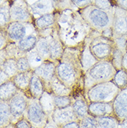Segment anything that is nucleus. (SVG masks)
<instances>
[{
	"label": "nucleus",
	"instance_id": "19",
	"mask_svg": "<svg viewBox=\"0 0 127 128\" xmlns=\"http://www.w3.org/2000/svg\"><path fill=\"white\" fill-rule=\"evenodd\" d=\"M122 14V11L117 9L113 18L112 28L114 36L117 38L123 37L127 34V18Z\"/></svg>",
	"mask_w": 127,
	"mask_h": 128
},
{
	"label": "nucleus",
	"instance_id": "8",
	"mask_svg": "<svg viewBox=\"0 0 127 128\" xmlns=\"http://www.w3.org/2000/svg\"><path fill=\"white\" fill-rule=\"evenodd\" d=\"M3 30L6 34L9 42H17L26 36L38 31L34 24L22 22H10Z\"/></svg>",
	"mask_w": 127,
	"mask_h": 128
},
{
	"label": "nucleus",
	"instance_id": "33",
	"mask_svg": "<svg viewBox=\"0 0 127 128\" xmlns=\"http://www.w3.org/2000/svg\"><path fill=\"white\" fill-rule=\"evenodd\" d=\"M4 50H6L7 56L8 58H13L17 59L19 58L26 56V52L21 50L16 42H10L6 47L4 48Z\"/></svg>",
	"mask_w": 127,
	"mask_h": 128
},
{
	"label": "nucleus",
	"instance_id": "2",
	"mask_svg": "<svg viewBox=\"0 0 127 128\" xmlns=\"http://www.w3.org/2000/svg\"><path fill=\"white\" fill-rule=\"evenodd\" d=\"M81 52V48H65L56 68V76L73 91L81 82L83 83Z\"/></svg>",
	"mask_w": 127,
	"mask_h": 128
},
{
	"label": "nucleus",
	"instance_id": "5",
	"mask_svg": "<svg viewBox=\"0 0 127 128\" xmlns=\"http://www.w3.org/2000/svg\"><path fill=\"white\" fill-rule=\"evenodd\" d=\"M120 88L113 81L96 84L86 93L89 102H113L119 94Z\"/></svg>",
	"mask_w": 127,
	"mask_h": 128
},
{
	"label": "nucleus",
	"instance_id": "22",
	"mask_svg": "<svg viewBox=\"0 0 127 128\" xmlns=\"http://www.w3.org/2000/svg\"><path fill=\"white\" fill-rule=\"evenodd\" d=\"M33 24L38 31L53 28L56 24V15L52 13L40 16L34 20Z\"/></svg>",
	"mask_w": 127,
	"mask_h": 128
},
{
	"label": "nucleus",
	"instance_id": "44",
	"mask_svg": "<svg viewBox=\"0 0 127 128\" xmlns=\"http://www.w3.org/2000/svg\"><path fill=\"white\" fill-rule=\"evenodd\" d=\"M59 128H80L79 120L70 122L69 123H67V124H65V125H62Z\"/></svg>",
	"mask_w": 127,
	"mask_h": 128
},
{
	"label": "nucleus",
	"instance_id": "53",
	"mask_svg": "<svg viewBox=\"0 0 127 128\" xmlns=\"http://www.w3.org/2000/svg\"><path fill=\"white\" fill-rule=\"evenodd\" d=\"M118 3L120 4V3H121V2H122L125 1V0H118Z\"/></svg>",
	"mask_w": 127,
	"mask_h": 128
},
{
	"label": "nucleus",
	"instance_id": "50",
	"mask_svg": "<svg viewBox=\"0 0 127 128\" xmlns=\"http://www.w3.org/2000/svg\"><path fill=\"white\" fill-rule=\"evenodd\" d=\"M120 4L121 5V6H122L124 8L127 9V0H125L124 2H121V3H120Z\"/></svg>",
	"mask_w": 127,
	"mask_h": 128
},
{
	"label": "nucleus",
	"instance_id": "17",
	"mask_svg": "<svg viewBox=\"0 0 127 128\" xmlns=\"http://www.w3.org/2000/svg\"><path fill=\"white\" fill-rule=\"evenodd\" d=\"M32 16H38V17L54 13L56 6L53 0H38L35 3L29 6Z\"/></svg>",
	"mask_w": 127,
	"mask_h": 128
},
{
	"label": "nucleus",
	"instance_id": "39",
	"mask_svg": "<svg viewBox=\"0 0 127 128\" xmlns=\"http://www.w3.org/2000/svg\"><path fill=\"white\" fill-rule=\"evenodd\" d=\"M94 5L104 10L109 11L114 4H113L111 0H95Z\"/></svg>",
	"mask_w": 127,
	"mask_h": 128
},
{
	"label": "nucleus",
	"instance_id": "40",
	"mask_svg": "<svg viewBox=\"0 0 127 128\" xmlns=\"http://www.w3.org/2000/svg\"><path fill=\"white\" fill-rule=\"evenodd\" d=\"M71 2L74 5V6L78 8L79 10L94 4L95 0H71Z\"/></svg>",
	"mask_w": 127,
	"mask_h": 128
},
{
	"label": "nucleus",
	"instance_id": "7",
	"mask_svg": "<svg viewBox=\"0 0 127 128\" xmlns=\"http://www.w3.org/2000/svg\"><path fill=\"white\" fill-rule=\"evenodd\" d=\"M24 117L36 128H45L49 118L42 109L39 99L31 97H29L28 106Z\"/></svg>",
	"mask_w": 127,
	"mask_h": 128
},
{
	"label": "nucleus",
	"instance_id": "26",
	"mask_svg": "<svg viewBox=\"0 0 127 128\" xmlns=\"http://www.w3.org/2000/svg\"><path fill=\"white\" fill-rule=\"evenodd\" d=\"M38 38H39V34H38V32L37 31L33 34L26 36L25 38H24L16 43L21 50L25 52H28L35 48Z\"/></svg>",
	"mask_w": 127,
	"mask_h": 128
},
{
	"label": "nucleus",
	"instance_id": "32",
	"mask_svg": "<svg viewBox=\"0 0 127 128\" xmlns=\"http://www.w3.org/2000/svg\"><path fill=\"white\" fill-rule=\"evenodd\" d=\"M26 56L29 61V65L31 66L32 70H34L35 68L40 66L43 63V61H45L43 59V58L42 57L40 54L37 52V50H35V48L31 50V51L26 52Z\"/></svg>",
	"mask_w": 127,
	"mask_h": 128
},
{
	"label": "nucleus",
	"instance_id": "3",
	"mask_svg": "<svg viewBox=\"0 0 127 128\" xmlns=\"http://www.w3.org/2000/svg\"><path fill=\"white\" fill-rule=\"evenodd\" d=\"M116 73L111 61H100L86 71L83 75L84 92L94 86L96 84L111 81Z\"/></svg>",
	"mask_w": 127,
	"mask_h": 128
},
{
	"label": "nucleus",
	"instance_id": "42",
	"mask_svg": "<svg viewBox=\"0 0 127 128\" xmlns=\"http://www.w3.org/2000/svg\"><path fill=\"white\" fill-rule=\"evenodd\" d=\"M32 127L33 126L30 123V122L27 119H26L24 117L20 119L15 124V128H32Z\"/></svg>",
	"mask_w": 127,
	"mask_h": 128
},
{
	"label": "nucleus",
	"instance_id": "4",
	"mask_svg": "<svg viewBox=\"0 0 127 128\" xmlns=\"http://www.w3.org/2000/svg\"><path fill=\"white\" fill-rule=\"evenodd\" d=\"M79 12L93 30L102 32L112 27L113 19L111 18L109 11L99 8L94 4L79 9Z\"/></svg>",
	"mask_w": 127,
	"mask_h": 128
},
{
	"label": "nucleus",
	"instance_id": "51",
	"mask_svg": "<svg viewBox=\"0 0 127 128\" xmlns=\"http://www.w3.org/2000/svg\"><path fill=\"white\" fill-rule=\"evenodd\" d=\"M26 2L28 4L29 6H31V4H33V3H35L36 2H38V0H25Z\"/></svg>",
	"mask_w": 127,
	"mask_h": 128
},
{
	"label": "nucleus",
	"instance_id": "20",
	"mask_svg": "<svg viewBox=\"0 0 127 128\" xmlns=\"http://www.w3.org/2000/svg\"><path fill=\"white\" fill-rule=\"evenodd\" d=\"M45 90L44 83L42 82L41 79L33 72L29 85V91L26 94L28 97L40 99Z\"/></svg>",
	"mask_w": 127,
	"mask_h": 128
},
{
	"label": "nucleus",
	"instance_id": "24",
	"mask_svg": "<svg viewBox=\"0 0 127 128\" xmlns=\"http://www.w3.org/2000/svg\"><path fill=\"white\" fill-rule=\"evenodd\" d=\"M39 100L45 114L49 116V118H51L52 114L56 109L54 94L49 91L45 90Z\"/></svg>",
	"mask_w": 127,
	"mask_h": 128
},
{
	"label": "nucleus",
	"instance_id": "10",
	"mask_svg": "<svg viewBox=\"0 0 127 128\" xmlns=\"http://www.w3.org/2000/svg\"><path fill=\"white\" fill-rule=\"evenodd\" d=\"M10 20L11 22L34 23L31 10L25 0H14L10 5Z\"/></svg>",
	"mask_w": 127,
	"mask_h": 128
},
{
	"label": "nucleus",
	"instance_id": "6",
	"mask_svg": "<svg viewBox=\"0 0 127 128\" xmlns=\"http://www.w3.org/2000/svg\"><path fill=\"white\" fill-rule=\"evenodd\" d=\"M111 40L102 36L101 32L92 31V40L90 48L94 56L99 61L111 60L113 48Z\"/></svg>",
	"mask_w": 127,
	"mask_h": 128
},
{
	"label": "nucleus",
	"instance_id": "43",
	"mask_svg": "<svg viewBox=\"0 0 127 128\" xmlns=\"http://www.w3.org/2000/svg\"><path fill=\"white\" fill-rule=\"evenodd\" d=\"M101 34H102V36H104L106 38L110 39L112 37L114 36V34H113V28L112 27H110V28H108V29H106L104 31H102L101 32Z\"/></svg>",
	"mask_w": 127,
	"mask_h": 128
},
{
	"label": "nucleus",
	"instance_id": "37",
	"mask_svg": "<svg viewBox=\"0 0 127 128\" xmlns=\"http://www.w3.org/2000/svg\"><path fill=\"white\" fill-rule=\"evenodd\" d=\"M111 61L115 69H118V70H121V68L122 66V62H123V56H122V52L117 47H114L113 48Z\"/></svg>",
	"mask_w": 127,
	"mask_h": 128
},
{
	"label": "nucleus",
	"instance_id": "1",
	"mask_svg": "<svg viewBox=\"0 0 127 128\" xmlns=\"http://www.w3.org/2000/svg\"><path fill=\"white\" fill-rule=\"evenodd\" d=\"M55 27L65 48H82L92 29L73 9L63 10L58 18L56 16Z\"/></svg>",
	"mask_w": 127,
	"mask_h": 128
},
{
	"label": "nucleus",
	"instance_id": "9",
	"mask_svg": "<svg viewBox=\"0 0 127 128\" xmlns=\"http://www.w3.org/2000/svg\"><path fill=\"white\" fill-rule=\"evenodd\" d=\"M28 102L29 97L26 93L19 90L8 101L12 114L11 123L15 125L18 120L24 118L28 106Z\"/></svg>",
	"mask_w": 127,
	"mask_h": 128
},
{
	"label": "nucleus",
	"instance_id": "54",
	"mask_svg": "<svg viewBox=\"0 0 127 128\" xmlns=\"http://www.w3.org/2000/svg\"><path fill=\"white\" fill-rule=\"evenodd\" d=\"M32 128H35V127H32Z\"/></svg>",
	"mask_w": 127,
	"mask_h": 128
},
{
	"label": "nucleus",
	"instance_id": "18",
	"mask_svg": "<svg viewBox=\"0 0 127 128\" xmlns=\"http://www.w3.org/2000/svg\"><path fill=\"white\" fill-rule=\"evenodd\" d=\"M89 114L96 118L113 115L114 111L113 103L101 102H89Z\"/></svg>",
	"mask_w": 127,
	"mask_h": 128
},
{
	"label": "nucleus",
	"instance_id": "28",
	"mask_svg": "<svg viewBox=\"0 0 127 128\" xmlns=\"http://www.w3.org/2000/svg\"><path fill=\"white\" fill-rule=\"evenodd\" d=\"M10 5L9 0H1L0 4V27L1 29L6 28L11 20H10Z\"/></svg>",
	"mask_w": 127,
	"mask_h": 128
},
{
	"label": "nucleus",
	"instance_id": "47",
	"mask_svg": "<svg viewBox=\"0 0 127 128\" xmlns=\"http://www.w3.org/2000/svg\"><path fill=\"white\" fill-rule=\"evenodd\" d=\"M44 128H59V127L54 122V120L51 118H49L47 125H45V127Z\"/></svg>",
	"mask_w": 127,
	"mask_h": 128
},
{
	"label": "nucleus",
	"instance_id": "45",
	"mask_svg": "<svg viewBox=\"0 0 127 128\" xmlns=\"http://www.w3.org/2000/svg\"><path fill=\"white\" fill-rule=\"evenodd\" d=\"M10 80V77L2 70L0 69V84L5 83Z\"/></svg>",
	"mask_w": 127,
	"mask_h": 128
},
{
	"label": "nucleus",
	"instance_id": "27",
	"mask_svg": "<svg viewBox=\"0 0 127 128\" xmlns=\"http://www.w3.org/2000/svg\"><path fill=\"white\" fill-rule=\"evenodd\" d=\"M12 114L8 101L0 100V128H3L11 123Z\"/></svg>",
	"mask_w": 127,
	"mask_h": 128
},
{
	"label": "nucleus",
	"instance_id": "52",
	"mask_svg": "<svg viewBox=\"0 0 127 128\" xmlns=\"http://www.w3.org/2000/svg\"><path fill=\"white\" fill-rule=\"evenodd\" d=\"M62 1H63V0H53L54 4H55V6H56V7L58 6V5Z\"/></svg>",
	"mask_w": 127,
	"mask_h": 128
},
{
	"label": "nucleus",
	"instance_id": "29",
	"mask_svg": "<svg viewBox=\"0 0 127 128\" xmlns=\"http://www.w3.org/2000/svg\"><path fill=\"white\" fill-rule=\"evenodd\" d=\"M35 48L45 61L46 60H51V61L49 42V39L47 38L39 36L38 42H37V44L35 45Z\"/></svg>",
	"mask_w": 127,
	"mask_h": 128
},
{
	"label": "nucleus",
	"instance_id": "23",
	"mask_svg": "<svg viewBox=\"0 0 127 128\" xmlns=\"http://www.w3.org/2000/svg\"><path fill=\"white\" fill-rule=\"evenodd\" d=\"M49 91L54 96H71L73 93L72 89L67 87L56 76L51 81Z\"/></svg>",
	"mask_w": 127,
	"mask_h": 128
},
{
	"label": "nucleus",
	"instance_id": "11",
	"mask_svg": "<svg viewBox=\"0 0 127 128\" xmlns=\"http://www.w3.org/2000/svg\"><path fill=\"white\" fill-rule=\"evenodd\" d=\"M56 65L57 64L53 61L46 60L43 61L40 66L33 70L37 76L41 79L45 85V90L47 91H49L51 81L56 76Z\"/></svg>",
	"mask_w": 127,
	"mask_h": 128
},
{
	"label": "nucleus",
	"instance_id": "55",
	"mask_svg": "<svg viewBox=\"0 0 127 128\" xmlns=\"http://www.w3.org/2000/svg\"><path fill=\"white\" fill-rule=\"evenodd\" d=\"M13 1H14V0H13Z\"/></svg>",
	"mask_w": 127,
	"mask_h": 128
},
{
	"label": "nucleus",
	"instance_id": "16",
	"mask_svg": "<svg viewBox=\"0 0 127 128\" xmlns=\"http://www.w3.org/2000/svg\"><path fill=\"white\" fill-rule=\"evenodd\" d=\"M72 106L79 120L86 117L89 114V102L86 97L81 93H79L72 97Z\"/></svg>",
	"mask_w": 127,
	"mask_h": 128
},
{
	"label": "nucleus",
	"instance_id": "41",
	"mask_svg": "<svg viewBox=\"0 0 127 128\" xmlns=\"http://www.w3.org/2000/svg\"><path fill=\"white\" fill-rule=\"evenodd\" d=\"M8 39L7 37L6 34L3 29H1L0 32V50H3L8 44Z\"/></svg>",
	"mask_w": 127,
	"mask_h": 128
},
{
	"label": "nucleus",
	"instance_id": "35",
	"mask_svg": "<svg viewBox=\"0 0 127 128\" xmlns=\"http://www.w3.org/2000/svg\"><path fill=\"white\" fill-rule=\"evenodd\" d=\"M80 128H99L97 118L88 114L79 120Z\"/></svg>",
	"mask_w": 127,
	"mask_h": 128
},
{
	"label": "nucleus",
	"instance_id": "21",
	"mask_svg": "<svg viewBox=\"0 0 127 128\" xmlns=\"http://www.w3.org/2000/svg\"><path fill=\"white\" fill-rule=\"evenodd\" d=\"M33 74V70L18 72L11 80H13V82L15 84L18 90L27 93L29 91V85Z\"/></svg>",
	"mask_w": 127,
	"mask_h": 128
},
{
	"label": "nucleus",
	"instance_id": "49",
	"mask_svg": "<svg viewBox=\"0 0 127 128\" xmlns=\"http://www.w3.org/2000/svg\"><path fill=\"white\" fill-rule=\"evenodd\" d=\"M122 66L127 69V52L123 57V62H122Z\"/></svg>",
	"mask_w": 127,
	"mask_h": 128
},
{
	"label": "nucleus",
	"instance_id": "30",
	"mask_svg": "<svg viewBox=\"0 0 127 128\" xmlns=\"http://www.w3.org/2000/svg\"><path fill=\"white\" fill-rule=\"evenodd\" d=\"M0 69L6 74L11 80L19 72L17 59L13 58H8L3 64L0 65Z\"/></svg>",
	"mask_w": 127,
	"mask_h": 128
},
{
	"label": "nucleus",
	"instance_id": "25",
	"mask_svg": "<svg viewBox=\"0 0 127 128\" xmlns=\"http://www.w3.org/2000/svg\"><path fill=\"white\" fill-rule=\"evenodd\" d=\"M18 91L15 84L12 80L0 84V100L9 101Z\"/></svg>",
	"mask_w": 127,
	"mask_h": 128
},
{
	"label": "nucleus",
	"instance_id": "31",
	"mask_svg": "<svg viewBox=\"0 0 127 128\" xmlns=\"http://www.w3.org/2000/svg\"><path fill=\"white\" fill-rule=\"evenodd\" d=\"M99 128H120V122L113 116H106L97 118Z\"/></svg>",
	"mask_w": 127,
	"mask_h": 128
},
{
	"label": "nucleus",
	"instance_id": "15",
	"mask_svg": "<svg viewBox=\"0 0 127 128\" xmlns=\"http://www.w3.org/2000/svg\"><path fill=\"white\" fill-rule=\"evenodd\" d=\"M115 116L122 121L127 118V90L119 93L113 102Z\"/></svg>",
	"mask_w": 127,
	"mask_h": 128
},
{
	"label": "nucleus",
	"instance_id": "34",
	"mask_svg": "<svg viewBox=\"0 0 127 128\" xmlns=\"http://www.w3.org/2000/svg\"><path fill=\"white\" fill-rule=\"evenodd\" d=\"M113 82L120 89L125 88L127 85V73L126 71L121 69L116 72L113 78Z\"/></svg>",
	"mask_w": 127,
	"mask_h": 128
},
{
	"label": "nucleus",
	"instance_id": "46",
	"mask_svg": "<svg viewBox=\"0 0 127 128\" xmlns=\"http://www.w3.org/2000/svg\"><path fill=\"white\" fill-rule=\"evenodd\" d=\"M7 58H8V57L7 56L6 50L4 49L0 50V65L3 64V62L6 61Z\"/></svg>",
	"mask_w": 127,
	"mask_h": 128
},
{
	"label": "nucleus",
	"instance_id": "12",
	"mask_svg": "<svg viewBox=\"0 0 127 128\" xmlns=\"http://www.w3.org/2000/svg\"><path fill=\"white\" fill-rule=\"evenodd\" d=\"M92 40V31L90 35L86 38L85 42L81 48V62L82 65V68L83 73L88 71L90 68L95 66L99 61L94 56L92 52L90 45Z\"/></svg>",
	"mask_w": 127,
	"mask_h": 128
},
{
	"label": "nucleus",
	"instance_id": "36",
	"mask_svg": "<svg viewBox=\"0 0 127 128\" xmlns=\"http://www.w3.org/2000/svg\"><path fill=\"white\" fill-rule=\"evenodd\" d=\"M72 96H54V104L56 108L62 109L72 105Z\"/></svg>",
	"mask_w": 127,
	"mask_h": 128
},
{
	"label": "nucleus",
	"instance_id": "38",
	"mask_svg": "<svg viewBox=\"0 0 127 128\" xmlns=\"http://www.w3.org/2000/svg\"><path fill=\"white\" fill-rule=\"evenodd\" d=\"M17 67H18L19 72L32 70L26 56H23V57L17 58Z\"/></svg>",
	"mask_w": 127,
	"mask_h": 128
},
{
	"label": "nucleus",
	"instance_id": "13",
	"mask_svg": "<svg viewBox=\"0 0 127 128\" xmlns=\"http://www.w3.org/2000/svg\"><path fill=\"white\" fill-rule=\"evenodd\" d=\"M46 38L49 39V42L51 61L55 62L56 64H58L63 54L65 46L61 41L58 34L57 29L55 26L54 27L51 34Z\"/></svg>",
	"mask_w": 127,
	"mask_h": 128
},
{
	"label": "nucleus",
	"instance_id": "48",
	"mask_svg": "<svg viewBox=\"0 0 127 128\" xmlns=\"http://www.w3.org/2000/svg\"><path fill=\"white\" fill-rule=\"evenodd\" d=\"M120 128H127V118L121 121L120 123Z\"/></svg>",
	"mask_w": 127,
	"mask_h": 128
},
{
	"label": "nucleus",
	"instance_id": "14",
	"mask_svg": "<svg viewBox=\"0 0 127 128\" xmlns=\"http://www.w3.org/2000/svg\"><path fill=\"white\" fill-rule=\"evenodd\" d=\"M51 118L59 128L70 122L79 120L74 112L72 106L62 109L56 108L51 115Z\"/></svg>",
	"mask_w": 127,
	"mask_h": 128
}]
</instances>
